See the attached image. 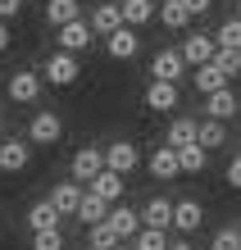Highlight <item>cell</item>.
<instances>
[{
	"mask_svg": "<svg viewBox=\"0 0 241 250\" xmlns=\"http://www.w3.org/2000/svg\"><path fill=\"white\" fill-rule=\"evenodd\" d=\"M228 187H232V191H241V155H232V159H228Z\"/></svg>",
	"mask_w": 241,
	"mask_h": 250,
	"instance_id": "35",
	"label": "cell"
},
{
	"mask_svg": "<svg viewBox=\"0 0 241 250\" xmlns=\"http://www.w3.org/2000/svg\"><path fill=\"white\" fill-rule=\"evenodd\" d=\"M87 246H91V250H118L123 237H118L110 223H91V228H87Z\"/></svg>",
	"mask_w": 241,
	"mask_h": 250,
	"instance_id": "27",
	"label": "cell"
},
{
	"mask_svg": "<svg viewBox=\"0 0 241 250\" xmlns=\"http://www.w3.org/2000/svg\"><path fill=\"white\" fill-rule=\"evenodd\" d=\"M196 141H200V123H196V119H173V123H169V137H164V146L182 150V146H196Z\"/></svg>",
	"mask_w": 241,
	"mask_h": 250,
	"instance_id": "19",
	"label": "cell"
},
{
	"mask_svg": "<svg viewBox=\"0 0 241 250\" xmlns=\"http://www.w3.org/2000/svg\"><path fill=\"white\" fill-rule=\"evenodd\" d=\"M0 50H9V27H5V19H0Z\"/></svg>",
	"mask_w": 241,
	"mask_h": 250,
	"instance_id": "38",
	"label": "cell"
},
{
	"mask_svg": "<svg viewBox=\"0 0 241 250\" xmlns=\"http://www.w3.org/2000/svg\"><path fill=\"white\" fill-rule=\"evenodd\" d=\"M41 82H46L41 73L19 68V73L9 78V86H5V91H9V100H14V105H37V100H41Z\"/></svg>",
	"mask_w": 241,
	"mask_h": 250,
	"instance_id": "3",
	"label": "cell"
},
{
	"mask_svg": "<svg viewBox=\"0 0 241 250\" xmlns=\"http://www.w3.org/2000/svg\"><path fill=\"white\" fill-rule=\"evenodd\" d=\"M182 73H187L182 50H159L155 60H150V78H159V82H177Z\"/></svg>",
	"mask_w": 241,
	"mask_h": 250,
	"instance_id": "10",
	"label": "cell"
},
{
	"mask_svg": "<svg viewBox=\"0 0 241 250\" xmlns=\"http://www.w3.org/2000/svg\"><path fill=\"white\" fill-rule=\"evenodd\" d=\"M73 19H82V5H78V0H46V23L50 27H64Z\"/></svg>",
	"mask_w": 241,
	"mask_h": 250,
	"instance_id": "24",
	"label": "cell"
},
{
	"mask_svg": "<svg viewBox=\"0 0 241 250\" xmlns=\"http://www.w3.org/2000/svg\"><path fill=\"white\" fill-rule=\"evenodd\" d=\"M150 173H155L159 182H173L177 173H182V159H177V150H173V146H159V150L150 155Z\"/></svg>",
	"mask_w": 241,
	"mask_h": 250,
	"instance_id": "18",
	"label": "cell"
},
{
	"mask_svg": "<svg viewBox=\"0 0 241 250\" xmlns=\"http://www.w3.org/2000/svg\"><path fill=\"white\" fill-rule=\"evenodd\" d=\"M200 223H205L200 200H177V205H173V228H177V232H196Z\"/></svg>",
	"mask_w": 241,
	"mask_h": 250,
	"instance_id": "22",
	"label": "cell"
},
{
	"mask_svg": "<svg viewBox=\"0 0 241 250\" xmlns=\"http://www.w3.org/2000/svg\"><path fill=\"white\" fill-rule=\"evenodd\" d=\"M100 168H105V146H82V150L73 155V164H68L73 182H91Z\"/></svg>",
	"mask_w": 241,
	"mask_h": 250,
	"instance_id": "6",
	"label": "cell"
},
{
	"mask_svg": "<svg viewBox=\"0 0 241 250\" xmlns=\"http://www.w3.org/2000/svg\"><path fill=\"white\" fill-rule=\"evenodd\" d=\"M137 164H141V150L132 141H110V146H105V168H114V173H123V178H128Z\"/></svg>",
	"mask_w": 241,
	"mask_h": 250,
	"instance_id": "7",
	"label": "cell"
},
{
	"mask_svg": "<svg viewBox=\"0 0 241 250\" xmlns=\"http://www.w3.org/2000/svg\"><path fill=\"white\" fill-rule=\"evenodd\" d=\"M32 250H64V232L50 228V232H32Z\"/></svg>",
	"mask_w": 241,
	"mask_h": 250,
	"instance_id": "33",
	"label": "cell"
},
{
	"mask_svg": "<svg viewBox=\"0 0 241 250\" xmlns=\"http://www.w3.org/2000/svg\"><path fill=\"white\" fill-rule=\"evenodd\" d=\"M41 78H46L50 86H73L82 78V64H78V55H68V50H55L50 60H46V68H41Z\"/></svg>",
	"mask_w": 241,
	"mask_h": 250,
	"instance_id": "1",
	"label": "cell"
},
{
	"mask_svg": "<svg viewBox=\"0 0 241 250\" xmlns=\"http://www.w3.org/2000/svg\"><path fill=\"white\" fill-rule=\"evenodd\" d=\"M105 223H110L123 241H132V237L146 228V223H141V214H137V209H128V205H110V218H105Z\"/></svg>",
	"mask_w": 241,
	"mask_h": 250,
	"instance_id": "13",
	"label": "cell"
},
{
	"mask_svg": "<svg viewBox=\"0 0 241 250\" xmlns=\"http://www.w3.org/2000/svg\"><path fill=\"white\" fill-rule=\"evenodd\" d=\"M141 223H146V228H164V232H169V228H173V200H169V196H150V200H146V209H141Z\"/></svg>",
	"mask_w": 241,
	"mask_h": 250,
	"instance_id": "15",
	"label": "cell"
},
{
	"mask_svg": "<svg viewBox=\"0 0 241 250\" xmlns=\"http://www.w3.org/2000/svg\"><path fill=\"white\" fill-rule=\"evenodd\" d=\"M169 250H196L191 241H169Z\"/></svg>",
	"mask_w": 241,
	"mask_h": 250,
	"instance_id": "39",
	"label": "cell"
},
{
	"mask_svg": "<svg viewBox=\"0 0 241 250\" xmlns=\"http://www.w3.org/2000/svg\"><path fill=\"white\" fill-rule=\"evenodd\" d=\"M209 250H241V228H219Z\"/></svg>",
	"mask_w": 241,
	"mask_h": 250,
	"instance_id": "32",
	"label": "cell"
},
{
	"mask_svg": "<svg viewBox=\"0 0 241 250\" xmlns=\"http://www.w3.org/2000/svg\"><path fill=\"white\" fill-rule=\"evenodd\" d=\"M59 137H64V119L55 109H37L32 123H27V141L32 146H55Z\"/></svg>",
	"mask_w": 241,
	"mask_h": 250,
	"instance_id": "2",
	"label": "cell"
},
{
	"mask_svg": "<svg viewBox=\"0 0 241 250\" xmlns=\"http://www.w3.org/2000/svg\"><path fill=\"white\" fill-rule=\"evenodd\" d=\"M19 14H23V0H0V19H19Z\"/></svg>",
	"mask_w": 241,
	"mask_h": 250,
	"instance_id": "36",
	"label": "cell"
},
{
	"mask_svg": "<svg viewBox=\"0 0 241 250\" xmlns=\"http://www.w3.org/2000/svg\"><path fill=\"white\" fill-rule=\"evenodd\" d=\"M182 5L191 9V19H200V14H209V5H214V0H182Z\"/></svg>",
	"mask_w": 241,
	"mask_h": 250,
	"instance_id": "37",
	"label": "cell"
},
{
	"mask_svg": "<svg viewBox=\"0 0 241 250\" xmlns=\"http://www.w3.org/2000/svg\"><path fill=\"white\" fill-rule=\"evenodd\" d=\"M214 41H219V50H241V19H237V14H232L228 23H219Z\"/></svg>",
	"mask_w": 241,
	"mask_h": 250,
	"instance_id": "29",
	"label": "cell"
},
{
	"mask_svg": "<svg viewBox=\"0 0 241 250\" xmlns=\"http://www.w3.org/2000/svg\"><path fill=\"white\" fill-rule=\"evenodd\" d=\"M82 196H87V191H82V182H59V187L50 191V205H55V209L64 214V218H78Z\"/></svg>",
	"mask_w": 241,
	"mask_h": 250,
	"instance_id": "14",
	"label": "cell"
},
{
	"mask_svg": "<svg viewBox=\"0 0 241 250\" xmlns=\"http://www.w3.org/2000/svg\"><path fill=\"white\" fill-rule=\"evenodd\" d=\"M219 55V41L209 37V32H191L187 41H182V60L191 64V68H200V64H209Z\"/></svg>",
	"mask_w": 241,
	"mask_h": 250,
	"instance_id": "8",
	"label": "cell"
},
{
	"mask_svg": "<svg viewBox=\"0 0 241 250\" xmlns=\"http://www.w3.org/2000/svg\"><path fill=\"white\" fill-rule=\"evenodd\" d=\"M0 232H5V223H0Z\"/></svg>",
	"mask_w": 241,
	"mask_h": 250,
	"instance_id": "42",
	"label": "cell"
},
{
	"mask_svg": "<svg viewBox=\"0 0 241 250\" xmlns=\"http://www.w3.org/2000/svg\"><path fill=\"white\" fill-rule=\"evenodd\" d=\"M32 164V141L27 137H5L0 141V173H23Z\"/></svg>",
	"mask_w": 241,
	"mask_h": 250,
	"instance_id": "4",
	"label": "cell"
},
{
	"mask_svg": "<svg viewBox=\"0 0 241 250\" xmlns=\"http://www.w3.org/2000/svg\"><path fill=\"white\" fill-rule=\"evenodd\" d=\"M177 159H182V173H205L209 150H205L200 141H196V146H182V150H177Z\"/></svg>",
	"mask_w": 241,
	"mask_h": 250,
	"instance_id": "28",
	"label": "cell"
},
{
	"mask_svg": "<svg viewBox=\"0 0 241 250\" xmlns=\"http://www.w3.org/2000/svg\"><path fill=\"white\" fill-rule=\"evenodd\" d=\"M146 109H159V114H169V109H177V82H150L146 86Z\"/></svg>",
	"mask_w": 241,
	"mask_h": 250,
	"instance_id": "16",
	"label": "cell"
},
{
	"mask_svg": "<svg viewBox=\"0 0 241 250\" xmlns=\"http://www.w3.org/2000/svg\"><path fill=\"white\" fill-rule=\"evenodd\" d=\"M205 109H209V119H223V123H228L232 114L241 109V100H237V91H232V86H223V91L205 96Z\"/></svg>",
	"mask_w": 241,
	"mask_h": 250,
	"instance_id": "20",
	"label": "cell"
},
{
	"mask_svg": "<svg viewBox=\"0 0 241 250\" xmlns=\"http://www.w3.org/2000/svg\"><path fill=\"white\" fill-rule=\"evenodd\" d=\"M78 218H82L87 228H91V223H105V218H110V200H100L96 191H87L82 205H78Z\"/></svg>",
	"mask_w": 241,
	"mask_h": 250,
	"instance_id": "26",
	"label": "cell"
},
{
	"mask_svg": "<svg viewBox=\"0 0 241 250\" xmlns=\"http://www.w3.org/2000/svg\"><path fill=\"white\" fill-rule=\"evenodd\" d=\"M132 246L137 250H169V232L164 228H141L137 237H132Z\"/></svg>",
	"mask_w": 241,
	"mask_h": 250,
	"instance_id": "31",
	"label": "cell"
},
{
	"mask_svg": "<svg viewBox=\"0 0 241 250\" xmlns=\"http://www.w3.org/2000/svg\"><path fill=\"white\" fill-rule=\"evenodd\" d=\"M55 32H59V50L78 55V50H87V46H91L96 27H91V19H73V23H64V27H55Z\"/></svg>",
	"mask_w": 241,
	"mask_h": 250,
	"instance_id": "5",
	"label": "cell"
},
{
	"mask_svg": "<svg viewBox=\"0 0 241 250\" xmlns=\"http://www.w3.org/2000/svg\"><path fill=\"white\" fill-rule=\"evenodd\" d=\"M123 187H128V182H123V173H114V168H100L96 178L87 182V191H96V196H100V200H110V205L123 200Z\"/></svg>",
	"mask_w": 241,
	"mask_h": 250,
	"instance_id": "12",
	"label": "cell"
},
{
	"mask_svg": "<svg viewBox=\"0 0 241 250\" xmlns=\"http://www.w3.org/2000/svg\"><path fill=\"white\" fill-rule=\"evenodd\" d=\"M123 5V23L128 27H146L150 19H159V5L155 0H118Z\"/></svg>",
	"mask_w": 241,
	"mask_h": 250,
	"instance_id": "21",
	"label": "cell"
},
{
	"mask_svg": "<svg viewBox=\"0 0 241 250\" xmlns=\"http://www.w3.org/2000/svg\"><path fill=\"white\" fill-rule=\"evenodd\" d=\"M59 218H64V214H59L50 200H37L32 209H27V228H32V232H50V228H59Z\"/></svg>",
	"mask_w": 241,
	"mask_h": 250,
	"instance_id": "23",
	"label": "cell"
},
{
	"mask_svg": "<svg viewBox=\"0 0 241 250\" xmlns=\"http://www.w3.org/2000/svg\"><path fill=\"white\" fill-rule=\"evenodd\" d=\"M91 27H96V37L118 32V27H123V5H118V0H100L91 9Z\"/></svg>",
	"mask_w": 241,
	"mask_h": 250,
	"instance_id": "11",
	"label": "cell"
},
{
	"mask_svg": "<svg viewBox=\"0 0 241 250\" xmlns=\"http://www.w3.org/2000/svg\"><path fill=\"white\" fill-rule=\"evenodd\" d=\"M159 23L169 27V32H182V27L191 23V9L182 5V0H164L159 5Z\"/></svg>",
	"mask_w": 241,
	"mask_h": 250,
	"instance_id": "25",
	"label": "cell"
},
{
	"mask_svg": "<svg viewBox=\"0 0 241 250\" xmlns=\"http://www.w3.org/2000/svg\"><path fill=\"white\" fill-rule=\"evenodd\" d=\"M105 50H110V60H132V55L141 50V37H137V27H118V32L105 37Z\"/></svg>",
	"mask_w": 241,
	"mask_h": 250,
	"instance_id": "9",
	"label": "cell"
},
{
	"mask_svg": "<svg viewBox=\"0 0 241 250\" xmlns=\"http://www.w3.org/2000/svg\"><path fill=\"white\" fill-rule=\"evenodd\" d=\"M0 137H5V114H0Z\"/></svg>",
	"mask_w": 241,
	"mask_h": 250,
	"instance_id": "40",
	"label": "cell"
},
{
	"mask_svg": "<svg viewBox=\"0 0 241 250\" xmlns=\"http://www.w3.org/2000/svg\"><path fill=\"white\" fill-rule=\"evenodd\" d=\"M223 141H228V127H223V119H205V123H200V146H205V150H219Z\"/></svg>",
	"mask_w": 241,
	"mask_h": 250,
	"instance_id": "30",
	"label": "cell"
},
{
	"mask_svg": "<svg viewBox=\"0 0 241 250\" xmlns=\"http://www.w3.org/2000/svg\"><path fill=\"white\" fill-rule=\"evenodd\" d=\"M214 64L228 73V82H232L237 73H241V50H219V55H214Z\"/></svg>",
	"mask_w": 241,
	"mask_h": 250,
	"instance_id": "34",
	"label": "cell"
},
{
	"mask_svg": "<svg viewBox=\"0 0 241 250\" xmlns=\"http://www.w3.org/2000/svg\"><path fill=\"white\" fill-rule=\"evenodd\" d=\"M237 19H241V0H237Z\"/></svg>",
	"mask_w": 241,
	"mask_h": 250,
	"instance_id": "41",
	"label": "cell"
},
{
	"mask_svg": "<svg viewBox=\"0 0 241 250\" xmlns=\"http://www.w3.org/2000/svg\"><path fill=\"white\" fill-rule=\"evenodd\" d=\"M191 82H196V91H200V96H214V91H223V86H228V73L209 60V64H200V68L191 73Z\"/></svg>",
	"mask_w": 241,
	"mask_h": 250,
	"instance_id": "17",
	"label": "cell"
}]
</instances>
